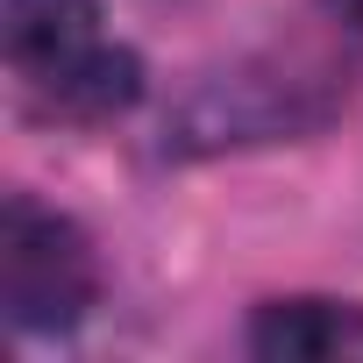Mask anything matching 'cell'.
I'll return each instance as SVG.
<instances>
[{
    "instance_id": "obj_2",
    "label": "cell",
    "mask_w": 363,
    "mask_h": 363,
    "mask_svg": "<svg viewBox=\"0 0 363 363\" xmlns=\"http://www.w3.org/2000/svg\"><path fill=\"white\" fill-rule=\"evenodd\" d=\"M0 299H8V320L22 335L79 328L86 306L100 299L93 242L65 214L36 207L29 193H15L8 214H0Z\"/></svg>"
},
{
    "instance_id": "obj_1",
    "label": "cell",
    "mask_w": 363,
    "mask_h": 363,
    "mask_svg": "<svg viewBox=\"0 0 363 363\" xmlns=\"http://www.w3.org/2000/svg\"><path fill=\"white\" fill-rule=\"evenodd\" d=\"M8 65L50 114H114L135 100V57L100 36V0H8Z\"/></svg>"
},
{
    "instance_id": "obj_3",
    "label": "cell",
    "mask_w": 363,
    "mask_h": 363,
    "mask_svg": "<svg viewBox=\"0 0 363 363\" xmlns=\"http://www.w3.org/2000/svg\"><path fill=\"white\" fill-rule=\"evenodd\" d=\"M250 349L271 363H363V306H349V299H271L250 320Z\"/></svg>"
}]
</instances>
